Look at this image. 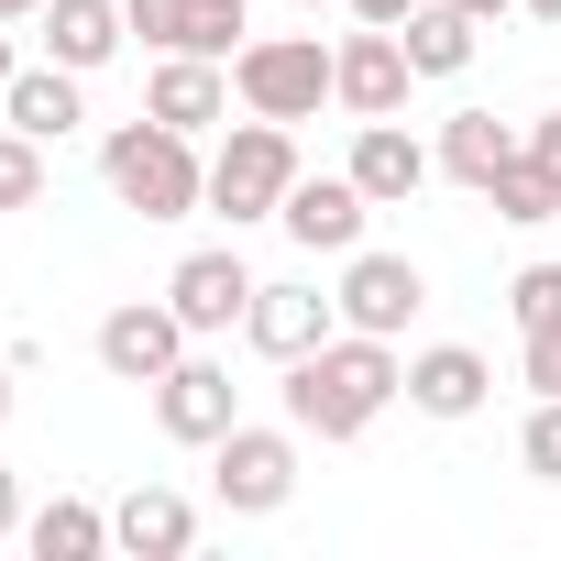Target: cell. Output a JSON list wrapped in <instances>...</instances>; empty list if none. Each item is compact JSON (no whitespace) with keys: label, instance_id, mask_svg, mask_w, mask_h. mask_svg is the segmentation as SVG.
<instances>
[{"label":"cell","instance_id":"d590c367","mask_svg":"<svg viewBox=\"0 0 561 561\" xmlns=\"http://www.w3.org/2000/svg\"><path fill=\"white\" fill-rule=\"evenodd\" d=\"M517 12H539V23H561V0H517Z\"/></svg>","mask_w":561,"mask_h":561},{"label":"cell","instance_id":"8fae6325","mask_svg":"<svg viewBox=\"0 0 561 561\" xmlns=\"http://www.w3.org/2000/svg\"><path fill=\"white\" fill-rule=\"evenodd\" d=\"M364 209H375V198H364V187H353V165H342V176H298L275 220H287L309 253H364Z\"/></svg>","mask_w":561,"mask_h":561},{"label":"cell","instance_id":"2e32d148","mask_svg":"<svg viewBox=\"0 0 561 561\" xmlns=\"http://www.w3.org/2000/svg\"><path fill=\"white\" fill-rule=\"evenodd\" d=\"M122 0H45V56L56 67H78V78H100L111 56H122Z\"/></svg>","mask_w":561,"mask_h":561},{"label":"cell","instance_id":"ba28073f","mask_svg":"<svg viewBox=\"0 0 561 561\" xmlns=\"http://www.w3.org/2000/svg\"><path fill=\"white\" fill-rule=\"evenodd\" d=\"M187 320H176V298H133V309H111L100 320V364L122 375V386H154V375H176L187 364Z\"/></svg>","mask_w":561,"mask_h":561},{"label":"cell","instance_id":"484cf974","mask_svg":"<svg viewBox=\"0 0 561 561\" xmlns=\"http://www.w3.org/2000/svg\"><path fill=\"white\" fill-rule=\"evenodd\" d=\"M517 462H528L539 484H561V397H539V408H528V430H517Z\"/></svg>","mask_w":561,"mask_h":561},{"label":"cell","instance_id":"52a82bcc","mask_svg":"<svg viewBox=\"0 0 561 561\" xmlns=\"http://www.w3.org/2000/svg\"><path fill=\"white\" fill-rule=\"evenodd\" d=\"M408 78H419V67H408V45H397L386 23H364L353 45H331V100H342L353 122H397V111H408Z\"/></svg>","mask_w":561,"mask_h":561},{"label":"cell","instance_id":"7402d4cb","mask_svg":"<svg viewBox=\"0 0 561 561\" xmlns=\"http://www.w3.org/2000/svg\"><path fill=\"white\" fill-rule=\"evenodd\" d=\"M484 198H495V220H517V231H539V220H561V176H550V165H539L528 144H517V154L495 165V187H484Z\"/></svg>","mask_w":561,"mask_h":561},{"label":"cell","instance_id":"cb8c5ba5","mask_svg":"<svg viewBox=\"0 0 561 561\" xmlns=\"http://www.w3.org/2000/svg\"><path fill=\"white\" fill-rule=\"evenodd\" d=\"M34 198H45V144L0 133V209H34Z\"/></svg>","mask_w":561,"mask_h":561},{"label":"cell","instance_id":"ac0fdd59","mask_svg":"<svg viewBox=\"0 0 561 561\" xmlns=\"http://www.w3.org/2000/svg\"><path fill=\"white\" fill-rule=\"evenodd\" d=\"M144 111H154V122H176V133H209V122L231 111L220 56H165V67H154V89H144Z\"/></svg>","mask_w":561,"mask_h":561},{"label":"cell","instance_id":"6da1fadb","mask_svg":"<svg viewBox=\"0 0 561 561\" xmlns=\"http://www.w3.org/2000/svg\"><path fill=\"white\" fill-rule=\"evenodd\" d=\"M397 397H408V364H397V342H375V331H331L320 353L287 364V430H298V440H364Z\"/></svg>","mask_w":561,"mask_h":561},{"label":"cell","instance_id":"1f68e13d","mask_svg":"<svg viewBox=\"0 0 561 561\" xmlns=\"http://www.w3.org/2000/svg\"><path fill=\"white\" fill-rule=\"evenodd\" d=\"M34 12H45V0H0V23H34Z\"/></svg>","mask_w":561,"mask_h":561},{"label":"cell","instance_id":"44dd1931","mask_svg":"<svg viewBox=\"0 0 561 561\" xmlns=\"http://www.w3.org/2000/svg\"><path fill=\"white\" fill-rule=\"evenodd\" d=\"M517 154V133L495 122V111H451L440 122V176H462V187H495V165Z\"/></svg>","mask_w":561,"mask_h":561},{"label":"cell","instance_id":"f546056e","mask_svg":"<svg viewBox=\"0 0 561 561\" xmlns=\"http://www.w3.org/2000/svg\"><path fill=\"white\" fill-rule=\"evenodd\" d=\"M23 539V484H12V462H0V550Z\"/></svg>","mask_w":561,"mask_h":561},{"label":"cell","instance_id":"7a4b0ae2","mask_svg":"<svg viewBox=\"0 0 561 561\" xmlns=\"http://www.w3.org/2000/svg\"><path fill=\"white\" fill-rule=\"evenodd\" d=\"M100 176H111V198L122 209H144V220H187V209H209V165H198V133H176V122H122L111 144H100Z\"/></svg>","mask_w":561,"mask_h":561},{"label":"cell","instance_id":"d4e9b609","mask_svg":"<svg viewBox=\"0 0 561 561\" xmlns=\"http://www.w3.org/2000/svg\"><path fill=\"white\" fill-rule=\"evenodd\" d=\"M506 309H517V331H561V264H528L506 287Z\"/></svg>","mask_w":561,"mask_h":561},{"label":"cell","instance_id":"603a6c76","mask_svg":"<svg viewBox=\"0 0 561 561\" xmlns=\"http://www.w3.org/2000/svg\"><path fill=\"white\" fill-rule=\"evenodd\" d=\"M176 56H242V0H187Z\"/></svg>","mask_w":561,"mask_h":561},{"label":"cell","instance_id":"d6a6232c","mask_svg":"<svg viewBox=\"0 0 561 561\" xmlns=\"http://www.w3.org/2000/svg\"><path fill=\"white\" fill-rule=\"evenodd\" d=\"M12 78H23V67H12V23H0V89H12Z\"/></svg>","mask_w":561,"mask_h":561},{"label":"cell","instance_id":"277c9868","mask_svg":"<svg viewBox=\"0 0 561 561\" xmlns=\"http://www.w3.org/2000/svg\"><path fill=\"white\" fill-rule=\"evenodd\" d=\"M231 89H242V111H264V122H309V111L331 100V45H320V34H253V45L231 56Z\"/></svg>","mask_w":561,"mask_h":561},{"label":"cell","instance_id":"f1b7e54d","mask_svg":"<svg viewBox=\"0 0 561 561\" xmlns=\"http://www.w3.org/2000/svg\"><path fill=\"white\" fill-rule=\"evenodd\" d=\"M517 144H528V154H539V165H550V176H561V111H539V122H528V133H517Z\"/></svg>","mask_w":561,"mask_h":561},{"label":"cell","instance_id":"30bf717a","mask_svg":"<svg viewBox=\"0 0 561 561\" xmlns=\"http://www.w3.org/2000/svg\"><path fill=\"white\" fill-rule=\"evenodd\" d=\"M242 331H253L264 364H298V353H320V342L342 331V298H320V287H253Z\"/></svg>","mask_w":561,"mask_h":561},{"label":"cell","instance_id":"5b68a950","mask_svg":"<svg viewBox=\"0 0 561 561\" xmlns=\"http://www.w3.org/2000/svg\"><path fill=\"white\" fill-rule=\"evenodd\" d=\"M209 495L231 506V517H275V506H287L298 495V430H220L209 440Z\"/></svg>","mask_w":561,"mask_h":561},{"label":"cell","instance_id":"e0dca14e","mask_svg":"<svg viewBox=\"0 0 561 561\" xmlns=\"http://www.w3.org/2000/svg\"><path fill=\"white\" fill-rule=\"evenodd\" d=\"M0 111H12V133H34V144H67L78 122H89V100H78V67H23L12 89H0Z\"/></svg>","mask_w":561,"mask_h":561},{"label":"cell","instance_id":"4fadbf2b","mask_svg":"<svg viewBox=\"0 0 561 561\" xmlns=\"http://www.w3.org/2000/svg\"><path fill=\"white\" fill-rule=\"evenodd\" d=\"M111 539H122L133 561H187V550H198V506H187L176 484H133V495L111 506Z\"/></svg>","mask_w":561,"mask_h":561},{"label":"cell","instance_id":"7c38bea8","mask_svg":"<svg viewBox=\"0 0 561 561\" xmlns=\"http://www.w3.org/2000/svg\"><path fill=\"white\" fill-rule=\"evenodd\" d=\"M430 165H440V154H430L408 122H364V133H353V187H364L375 209L419 198V187H430Z\"/></svg>","mask_w":561,"mask_h":561},{"label":"cell","instance_id":"4316f807","mask_svg":"<svg viewBox=\"0 0 561 561\" xmlns=\"http://www.w3.org/2000/svg\"><path fill=\"white\" fill-rule=\"evenodd\" d=\"M122 23H133L154 56H176V34H187V0H122Z\"/></svg>","mask_w":561,"mask_h":561},{"label":"cell","instance_id":"5bb4252c","mask_svg":"<svg viewBox=\"0 0 561 561\" xmlns=\"http://www.w3.org/2000/svg\"><path fill=\"white\" fill-rule=\"evenodd\" d=\"M165 298H176V320L209 342V331H231V320L253 309V275H242V253H187V264L165 275Z\"/></svg>","mask_w":561,"mask_h":561},{"label":"cell","instance_id":"ffe728a7","mask_svg":"<svg viewBox=\"0 0 561 561\" xmlns=\"http://www.w3.org/2000/svg\"><path fill=\"white\" fill-rule=\"evenodd\" d=\"M23 550H34V561H100V550H111V517H100L89 495H56V506L23 517Z\"/></svg>","mask_w":561,"mask_h":561},{"label":"cell","instance_id":"8992f818","mask_svg":"<svg viewBox=\"0 0 561 561\" xmlns=\"http://www.w3.org/2000/svg\"><path fill=\"white\" fill-rule=\"evenodd\" d=\"M419 309H430V275H419L408 253H342V331L397 342Z\"/></svg>","mask_w":561,"mask_h":561},{"label":"cell","instance_id":"9a60e30c","mask_svg":"<svg viewBox=\"0 0 561 561\" xmlns=\"http://www.w3.org/2000/svg\"><path fill=\"white\" fill-rule=\"evenodd\" d=\"M484 397H495L484 353H462V342H430V353H408V408H419V419H473Z\"/></svg>","mask_w":561,"mask_h":561},{"label":"cell","instance_id":"9c48e42d","mask_svg":"<svg viewBox=\"0 0 561 561\" xmlns=\"http://www.w3.org/2000/svg\"><path fill=\"white\" fill-rule=\"evenodd\" d=\"M242 419V386H231V364H209V353H187L176 375H154V430L165 440H187V451H209L220 430Z\"/></svg>","mask_w":561,"mask_h":561},{"label":"cell","instance_id":"8d00e7d4","mask_svg":"<svg viewBox=\"0 0 561 561\" xmlns=\"http://www.w3.org/2000/svg\"><path fill=\"white\" fill-rule=\"evenodd\" d=\"M309 12H320V0H309Z\"/></svg>","mask_w":561,"mask_h":561},{"label":"cell","instance_id":"4dcf8cb0","mask_svg":"<svg viewBox=\"0 0 561 561\" xmlns=\"http://www.w3.org/2000/svg\"><path fill=\"white\" fill-rule=\"evenodd\" d=\"M408 12H419V0H353V23H386V34H397Z\"/></svg>","mask_w":561,"mask_h":561},{"label":"cell","instance_id":"e575fe53","mask_svg":"<svg viewBox=\"0 0 561 561\" xmlns=\"http://www.w3.org/2000/svg\"><path fill=\"white\" fill-rule=\"evenodd\" d=\"M0 419H12V353H0Z\"/></svg>","mask_w":561,"mask_h":561},{"label":"cell","instance_id":"3957f363","mask_svg":"<svg viewBox=\"0 0 561 561\" xmlns=\"http://www.w3.org/2000/svg\"><path fill=\"white\" fill-rule=\"evenodd\" d=\"M287 187H298V133L287 122H231L220 133V154H209V209L242 231V220H275V209H287Z\"/></svg>","mask_w":561,"mask_h":561},{"label":"cell","instance_id":"d6986e66","mask_svg":"<svg viewBox=\"0 0 561 561\" xmlns=\"http://www.w3.org/2000/svg\"><path fill=\"white\" fill-rule=\"evenodd\" d=\"M473 34H484V23H473V12H451V0H419V12L397 23V45H408V67H419V78H462V67H473Z\"/></svg>","mask_w":561,"mask_h":561},{"label":"cell","instance_id":"836d02e7","mask_svg":"<svg viewBox=\"0 0 561 561\" xmlns=\"http://www.w3.org/2000/svg\"><path fill=\"white\" fill-rule=\"evenodd\" d=\"M451 12H473V23H495V12H506V0H451Z\"/></svg>","mask_w":561,"mask_h":561},{"label":"cell","instance_id":"83f0119b","mask_svg":"<svg viewBox=\"0 0 561 561\" xmlns=\"http://www.w3.org/2000/svg\"><path fill=\"white\" fill-rule=\"evenodd\" d=\"M539 397H561V331H528V364H517Z\"/></svg>","mask_w":561,"mask_h":561}]
</instances>
